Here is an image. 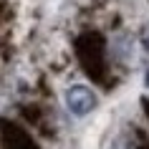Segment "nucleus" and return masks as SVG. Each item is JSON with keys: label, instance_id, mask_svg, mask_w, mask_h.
Listing matches in <instances>:
<instances>
[{"label": "nucleus", "instance_id": "nucleus-3", "mask_svg": "<svg viewBox=\"0 0 149 149\" xmlns=\"http://www.w3.org/2000/svg\"><path fill=\"white\" fill-rule=\"evenodd\" d=\"M147 86H149V71H147Z\"/></svg>", "mask_w": 149, "mask_h": 149}, {"label": "nucleus", "instance_id": "nucleus-1", "mask_svg": "<svg viewBox=\"0 0 149 149\" xmlns=\"http://www.w3.org/2000/svg\"><path fill=\"white\" fill-rule=\"evenodd\" d=\"M96 101H99L96 94L88 86H81V84L71 86L68 91H66V106H68V111L76 114V116H86L88 111H94Z\"/></svg>", "mask_w": 149, "mask_h": 149}, {"label": "nucleus", "instance_id": "nucleus-2", "mask_svg": "<svg viewBox=\"0 0 149 149\" xmlns=\"http://www.w3.org/2000/svg\"><path fill=\"white\" fill-rule=\"evenodd\" d=\"M141 43H144V48L149 51V28H144V33H141Z\"/></svg>", "mask_w": 149, "mask_h": 149}]
</instances>
